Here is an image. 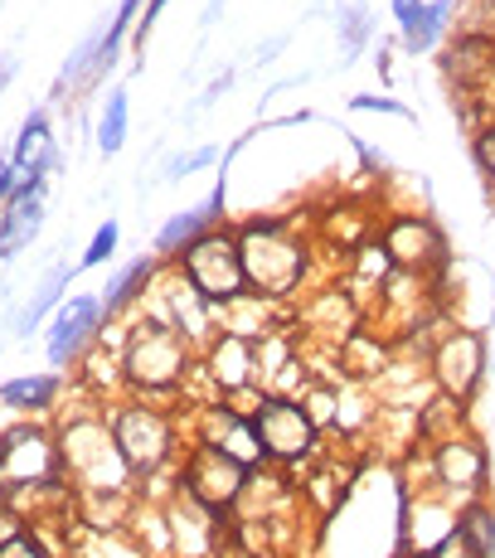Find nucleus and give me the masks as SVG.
Instances as JSON below:
<instances>
[{
	"label": "nucleus",
	"mask_w": 495,
	"mask_h": 558,
	"mask_svg": "<svg viewBox=\"0 0 495 558\" xmlns=\"http://www.w3.org/2000/svg\"><path fill=\"white\" fill-rule=\"evenodd\" d=\"M20 534H29V520L15 510V500H0V549H5V544H15Z\"/></svg>",
	"instance_id": "nucleus-24"
},
{
	"label": "nucleus",
	"mask_w": 495,
	"mask_h": 558,
	"mask_svg": "<svg viewBox=\"0 0 495 558\" xmlns=\"http://www.w3.org/2000/svg\"><path fill=\"white\" fill-rule=\"evenodd\" d=\"M214 160H219V146H200V151H180V156H170L166 160V170H160V180H166V185H180V180H190L195 175V170H204V166H214Z\"/></svg>",
	"instance_id": "nucleus-23"
},
{
	"label": "nucleus",
	"mask_w": 495,
	"mask_h": 558,
	"mask_svg": "<svg viewBox=\"0 0 495 558\" xmlns=\"http://www.w3.org/2000/svg\"><path fill=\"white\" fill-rule=\"evenodd\" d=\"M350 107H354V112H394V117H413L403 102H394V98H370V93H364V98H354Z\"/></svg>",
	"instance_id": "nucleus-28"
},
{
	"label": "nucleus",
	"mask_w": 495,
	"mask_h": 558,
	"mask_svg": "<svg viewBox=\"0 0 495 558\" xmlns=\"http://www.w3.org/2000/svg\"><path fill=\"white\" fill-rule=\"evenodd\" d=\"M0 558H53V554L45 549V539L29 530V534H20L15 544H5V549H0Z\"/></svg>",
	"instance_id": "nucleus-27"
},
{
	"label": "nucleus",
	"mask_w": 495,
	"mask_h": 558,
	"mask_svg": "<svg viewBox=\"0 0 495 558\" xmlns=\"http://www.w3.org/2000/svg\"><path fill=\"white\" fill-rule=\"evenodd\" d=\"M209 369H214V379H219L229 393L247 389V384L257 379V350H253V340H247V336H233V330H229L224 340H214Z\"/></svg>",
	"instance_id": "nucleus-12"
},
{
	"label": "nucleus",
	"mask_w": 495,
	"mask_h": 558,
	"mask_svg": "<svg viewBox=\"0 0 495 558\" xmlns=\"http://www.w3.org/2000/svg\"><path fill=\"white\" fill-rule=\"evenodd\" d=\"M45 142H49V112H45V107H35V112L20 122V136H15V146H10V166L25 170L29 160L39 156V146H45Z\"/></svg>",
	"instance_id": "nucleus-20"
},
{
	"label": "nucleus",
	"mask_w": 495,
	"mask_h": 558,
	"mask_svg": "<svg viewBox=\"0 0 495 558\" xmlns=\"http://www.w3.org/2000/svg\"><path fill=\"white\" fill-rule=\"evenodd\" d=\"M457 10V0H433V5H423V15H418V25L403 35V49L408 53H427L443 39V29H447V15Z\"/></svg>",
	"instance_id": "nucleus-19"
},
{
	"label": "nucleus",
	"mask_w": 495,
	"mask_h": 558,
	"mask_svg": "<svg viewBox=\"0 0 495 558\" xmlns=\"http://www.w3.org/2000/svg\"><path fill=\"white\" fill-rule=\"evenodd\" d=\"M150 277H156V257H136V263L117 267V272L107 277V287L98 292L102 316H117V311H122V306L142 302V296H146V287H150Z\"/></svg>",
	"instance_id": "nucleus-16"
},
{
	"label": "nucleus",
	"mask_w": 495,
	"mask_h": 558,
	"mask_svg": "<svg viewBox=\"0 0 495 558\" xmlns=\"http://www.w3.org/2000/svg\"><path fill=\"white\" fill-rule=\"evenodd\" d=\"M73 277H79V263H73V267H69V263H59V267H53V272L45 277V282L35 287V296H29V302L20 306V316H15V326H10V330H15L20 340H25V336H35V330H39V320H45L49 311H59V296H63V287H69Z\"/></svg>",
	"instance_id": "nucleus-14"
},
{
	"label": "nucleus",
	"mask_w": 495,
	"mask_h": 558,
	"mask_svg": "<svg viewBox=\"0 0 495 558\" xmlns=\"http://www.w3.org/2000/svg\"><path fill=\"white\" fill-rule=\"evenodd\" d=\"M122 369H126V379L146 393L176 389L190 369V345L170 320H142V326H132V336H126Z\"/></svg>",
	"instance_id": "nucleus-3"
},
{
	"label": "nucleus",
	"mask_w": 495,
	"mask_h": 558,
	"mask_svg": "<svg viewBox=\"0 0 495 558\" xmlns=\"http://www.w3.org/2000/svg\"><path fill=\"white\" fill-rule=\"evenodd\" d=\"M457 530L467 534L471 544L481 549V558H491L495 554V514L486 510V506H467L457 514Z\"/></svg>",
	"instance_id": "nucleus-21"
},
{
	"label": "nucleus",
	"mask_w": 495,
	"mask_h": 558,
	"mask_svg": "<svg viewBox=\"0 0 495 558\" xmlns=\"http://www.w3.org/2000/svg\"><path fill=\"white\" fill-rule=\"evenodd\" d=\"M214 209L209 204H195V209H180V214H170L166 223H160V233H156V253H166V257H180L190 248L195 239H204V233L214 229Z\"/></svg>",
	"instance_id": "nucleus-17"
},
{
	"label": "nucleus",
	"mask_w": 495,
	"mask_h": 558,
	"mask_svg": "<svg viewBox=\"0 0 495 558\" xmlns=\"http://www.w3.org/2000/svg\"><path fill=\"white\" fill-rule=\"evenodd\" d=\"M437 476L451 490H481L486 481V457L476 442H443L437 447Z\"/></svg>",
	"instance_id": "nucleus-13"
},
{
	"label": "nucleus",
	"mask_w": 495,
	"mask_h": 558,
	"mask_svg": "<svg viewBox=\"0 0 495 558\" xmlns=\"http://www.w3.org/2000/svg\"><path fill=\"white\" fill-rule=\"evenodd\" d=\"M117 243H122V223H117V219H107V223H98V233H93L88 253H83V257H79V272H88V267H102V263H112Z\"/></svg>",
	"instance_id": "nucleus-22"
},
{
	"label": "nucleus",
	"mask_w": 495,
	"mask_h": 558,
	"mask_svg": "<svg viewBox=\"0 0 495 558\" xmlns=\"http://www.w3.org/2000/svg\"><path fill=\"white\" fill-rule=\"evenodd\" d=\"M287 45H292V29H287V35H273L267 45H257L253 59H257V63H277V53H282Z\"/></svg>",
	"instance_id": "nucleus-33"
},
{
	"label": "nucleus",
	"mask_w": 495,
	"mask_h": 558,
	"mask_svg": "<svg viewBox=\"0 0 495 558\" xmlns=\"http://www.w3.org/2000/svg\"><path fill=\"white\" fill-rule=\"evenodd\" d=\"M0 471H5V486L10 496L15 490H35L45 486V481L63 476L59 471V442L45 433V427H10V433H0Z\"/></svg>",
	"instance_id": "nucleus-8"
},
{
	"label": "nucleus",
	"mask_w": 495,
	"mask_h": 558,
	"mask_svg": "<svg viewBox=\"0 0 495 558\" xmlns=\"http://www.w3.org/2000/svg\"><path fill=\"white\" fill-rule=\"evenodd\" d=\"M126 126H132V102H126V88H112L107 93V107L98 117V151L102 156H117L126 146Z\"/></svg>",
	"instance_id": "nucleus-18"
},
{
	"label": "nucleus",
	"mask_w": 495,
	"mask_h": 558,
	"mask_svg": "<svg viewBox=\"0 0 495 558\" xmlns=\"http://www.w3.org/2000/svg\"><path fill=\"white\" fill-rule=\"evenodd\" d=\"M170 0H146V10H142V20H136V45H146V35L156 29V20H160V10H166Z\"/></svg>",
	"instance_id": "nucleus-29"
},
{
	"label": "nucleus",
	"mask_w": 495,
	"mask_h": 558,
	"mask_svg": "<svg viewBox=\"0 0 495 558\" xmlns=\"http://www.w3.org/2000/svg\"><path fill=\"white\" fill-rule=\"evenodd\" d=\"M0 500H10V486H5V471H0Z\"/></svg>",
	"instance_id": "nucleus-35"
},
{
	"label": "nucleus",
	"mask_w": 495,
	"mask_h": 558,
	"mask_svg": "<svg viewBox=\"0 0 495 558\" xmlns=\"http://www.w3.org/2000/svg\"><path fill=\"white\" fill-rule=\"evenodd\" d=\"M384 253H389L398 267H423V263H433V257H443L447 248L427 219H394L389 229H384Z\"/></svg>",
	"instance_id": "nucleus-11"
},
{
	"label": "nucleus",
	"mask_w": 495,
	"mask_h": 558,
	"mask_svg": "<svg viewBox=\"0 0 495 558\" xmlns=\"http://www.w3.org/2000/svg\"><path fill=\"white\" fill-rule=\"evenodd\" d=\"M418 15H423V0H394V20H398V29H413L418 25Z\"/></svg>",
	"instance_id": "nucleus-30"
},
{
	"label": "nucleus",
	"mask_w": 495,
	"mask_h": 558,
	"mask_svg": "<svg viewBox=\"0 0 495 558\" xmlns=\"http://www.w3.org/2000/svg\"><path fill=\"white\" fill-rule=\"evenodd\" d=\"M59 389H63L59 374H20V379L0 384V408H10V413H45L59 399Z\"/></svg>",
	"instance_id": "nucleus-15"
},
{
	"label": "nucleus",
	"mask_w": 495,
	"mask_h": 558,
	"mask_svg": "<svg viewBox=\"0 0 495 558\" xmlns=\"http://www.w3.org/2000/svg\"><path fill=\"white\" fill-rule=\"evenodd\" d=\"M102 302L98 296H69L49 320V364L53 369H69L83 360V350L98 345L102 336Z\"/></svg>",
	"instance_id": "nucleus-9"
},
{
	"label": "nucleus",
	"mask_w": 495,
	"mask_h": 558,
	"mask_svg": "<svg viewBox=\"0 0 495 558\" xmlns=\"http://www.w3.org/2000/svg\"><path fill=\"white\" fill-rule=\"evenodd\" d=\"M229 88H233V69H224V73H219V78H214V83H209V88H204V93H200V98H195V107H190V112H185V122H195V117H200V112H209V107H214V102H219V98H224V93H229Z\"/></svg>",
	"instance_id": "nucleus-25"
},
{
	"label": "nucleus",
	"mask_w": 495,
	"mask_h": 558,
	"mask_svg": "<svg viewBox=\"0 0 495 558\" xmlns=\"http://www.w3.org/2000/svg\"><path fill=\"white\" fill-rule=\"evenodd\" d=\"M180 272L195 292L209 302L214 311L233 306L239 296H247V272H243V253L239 239L224 229H209L204 239H195L185 253H180Z\"/></svg>",
	"instance_id": "nucleus-4"
},
{
	"label": "nucleus",
	"mask_w": 495,
	"mask_h": 558,
	"mask_svg": "<svg viewBox=\"0 0 495 558\" xmlns=\"http://www.w3.org/2000/svg\"><path fill=\"white\" fill-rule=\"evenodd\" d=\"M10 78H15V53H0V93H5Z\"/></svg>",
	"instance_id": "nucleus-34"
},
{
	"label": "nucleus",
	"mask_w": 495,
	"mask_h": 558,
	"mask_svg": "<svg viewBox=\"0 0 495 558\" xmlns=\"http://www.w3.org/2000/svg\"><path fill=\"white\" fill-rule=\"evenodd\" d=\"M433 558H481V549L467 539L461 530H447L443 539H437V549H433Z\"/></svg>",
	"instance_id": "nucleus-26"
},
{
	"label": "nucleus",
	"mask_w": 495,
	"mask_h": 558,
	"mask_svg": "<svg viewBox=\"0 0 495 558\" xmlns=\"http://www.w3.org/2000/svg\"><path fill=\"white\" fill-rule=\"evenodd\" d=\"M239 253H243L247 287H257V296L297 292L301 272H306V248L287 239V223H277V219L247 223L239 233Z\"/></svg>",
	"instance_id": "nucleus-2"
},
{
	"label": "nucleus",
	"mask_w": 495,
	"mask_h": 558,
	"mask_svg": "<svg viewBox=\"0 0 495 558\" xmlns=\"http://www.w3.org/2000/svg\"><path fill=\"white\" fill-rule=\"evenodd\" d=\"M243 486H247V466H239V461L224 457L219 447H209V442H200L185 466H180V490L214 514L239 506Z\"/></svg>",
	"instance_id": "nucleus-6"
},
{
	"label": "nucleus",
	"mask_w": 495,
	"mask_h": 558,
	"mask_svg": "<svg viewBox=\"0 0 495 558\" xmlns=\"http://www.w3.org/2000/svg\"><path fill=\"white\" fill-rule=\"evenodd\" d=\"M107 427H112L132 476H150V471H160V461L176 452L170 417L156 413V408H146V403H122L112 417H107Z\"/></svg>",
	"instance_id": "nucleus-5"
},
{
	"label": "nucleus",
	"mask_w": 495,
	"mask_h": 558,
	"mask_svg": "<svg viewBox=\"0 0 495 558\" xmlns=\"http://www.w3.org/2000/svg\"><path fill=\"white\" fill-rule=\"evenodd\" d=\"M481 369H486V336H481V330H451L433 355L437 384H443V393L457 403L471 399V389L481 384Z\"/></svg>",
	"instance_id": "nucleus-10"
},
{
	"label": "nucleus",
	"mask_w": 495,
	"mask_h": 558,
	"mask_svg": "<svg viewBox=\"0 0 495 558\" xmlns=\"http://www.w3.org/2000/svg\"><path fill=\"white\" fill-rule=\"evenodd\" d=\"M247 417H253V433H257V442H263V452L277 461H301L316 447V423H311V413L301 403L282 399V393H263V403Z\"/></svg>",
	"instance_id": "nucleus-7"
},
{
	"label": "nucleus",
	"mask_w": 495,
	"mask_h": 558,
	"mask_svg": "<svg viewBox=\"0 0 495 558\" xmlns=\"http://www.w3.org/2000/svg\"><path fill=\"white\" fill-rule=\"evenodd\" d=\"M15 185H20V180H15V166H10V156H5V160H0V214H5L10 199H15Z\"/></svg>",
	"instance_id": "nucleus-32"
},
{
	"label": "nucleus",
	"mask_w": 495,
	"mask_h": 558,
	"mask_svg": "<svg viewBox=\"0 0 495 558\" xmlns=\"http://www.w3.org/2000/svg\"><path fill=\"white\" fill-rule=\"evenodd\" d=\"M53 442H59V471L83 490V496L102 500V496H122L126 490L132 466H126L107 417H73Z\"/></svg>",
	"instance_id": "nucleus-1"
},
{
	"label": "nucleus",
	"mask_w": 495,
	"mask_h": 558,
	"mask_svg": "<svg viewBox=\"0 0 495 558\" xmlns=\"http://www.w3.org/2000/svg\"><path fill=\"white\" fill-rule=\"evenodd\" d=\"M476 166L486 170V175H495V126L476 136Z\"/></svg>",
	"instance_id": "nucleus-31"
}]
</instances>
